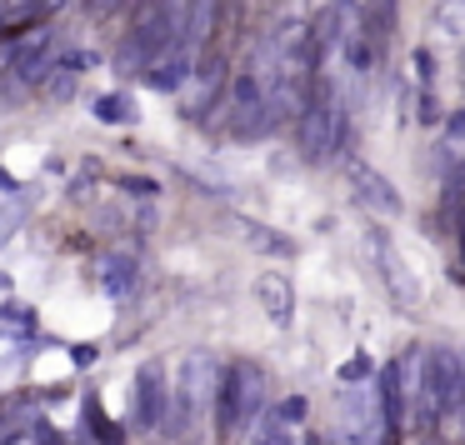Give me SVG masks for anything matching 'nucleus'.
<instances>
[{
  "label": "nucleus",
  "instance_id": "nucleus-19",
  "mask_svg": "<svg viewBox=\"0 0 465 445\" xmlns=\"http://www.w3.org/2000/svg\"><path fill=\"white\" fill-rule=\"evenodd\" d=\"M305 410H311V400H305V395H285V400L271 410V420H265V425H271V430H281V425H301Z\"/></svg>",
  "mask_w": 465,
  "mask_h": 445
},
{
  "label": "nucleus",
  "instance_id": "nucleus-10",
  "mask_svg": "<svg viewBox=\"0 0 465 445\" xmlns=\"http://www.w3.org/2000/svg\"><path fill=\"white\" fill-rule=\"evenodd\" d=\"M351 185H355V195H361L375 215H405V195L395 191L381 171H371L365 161H351Z\"/></svg>",
  "mask_w": 465,
  "mask_h": 445
},
{
  "label": "nucleus",
  "instance_id": "nucleus-23",
  "mask_svg": "<svg viewBox=\"0 0 465 445\" xmlns=\"http://www.w3.org/2000/svg\"><path fill=\"white\" fill-rule=\"evenodd\" d=\"M0 321H5V325H35V311H31V305H21V301H5V305H0Z\"/></svg>",
  "mask_w": 465,
  "mask_h": 445
},
{
  "label": "nucleus",
  "instance_id": "nucleus-26",
  "mask_svg": "<svg viewBox=\"0 0 465 445\" xmlns=\"http://www.w3.org/2000/svg\"><path fill=\"white\" fill-rule=\"evenodd\" d=\"M415 75H420V81L430 85V75H435V61H430V51H415Z\"/></svg>",
  "mask_w": 465,
  "mask_h": 445
},
{
  "label": "nucleus",
  "instance_id": "nucleus-5",
  "mask_svg": "<svg viewBox=\"0 0 465 445\" xmlns=\"http://www.w3.org/2000/svg\"><path fill=\"white\" fill-rule=\"evenodd\" d=\"M420 385L435 395L440 415H455L465 405V365L455 351H430L425 355V371H420Z\"/></svg>",
  "mask_w": 465,
  "mask_h": 445
},
{
  "label": "nucleus",
  "instance_id": "nucleus-2",
  "mask_svg": "<svg viewBox=\"0 0 465 445\" xmlns=\"http://www.w3.org/2000/svg\"><path fill=\"white\" fill-rule=\"evenodd\" d=\"M181 15H185V0H151V5L135 15L131 35L115 45V71H121V75H141L145 65L161 55V45L175 41V31H181Z\"/></svg>",
  "mask_w": 465,
  "mask_h": 445
},
{
  "label": "nucleus",
  "instance_id": "nucleus-32",
  "mask_svg": "<svg viewBox=\"0 0 465 445\" xmlns=\"http://www.w3.org/2000/svg\"><path fill=\"white\" fill-rule=\"evenodd\" d=\"M0 191H21V181H15V175H5V171H0Z\"/></svg>",
  "mask_w": 465,
  "mask_h": 445
},
{
  "label": "nucleus",
  "instance_id": "nucleus-20",
  "mask_svg": "<svg viewBox=\"0 0 465 445\" xmlns=\"http://www.w3.org/2000/svg\"><path fill=\"white\" fill-rule=\"evenodd\" d=\"M121 191H125V195H135V201H155V195H161V185H155L151 175H125Z\"/></svg>",
  "mask_w": 465,
  "mask_h": 445
},
{
  "label": "nucleus",
  "instance_id": "nucleus-27",
  "mask_svg": "<svg viewBox=\"0 0 465 445\" xmlns=\"http://www.w3.org/2000/svg\"><path fill=\"white\" fill-rule=\"evenodd\" d=\"M31 440H35V445H65L61 435L51 430V425H31Z\"/></svg>",
  "mask_w": 465,
  "mask_h": 445
},
{
  "label": "nucleus",
  "instance_id": "nucleus-24",
  "mask_svg": "<svg viewBox=\"0 0 465 445\" xmlns=\"http://www.w3.org/2000/svg\"><path fill=\"white\" fill-rule=\"evenodd\" d=\"M445 141H450V151H460V145H465V105H460V111H450V121H445Z\"/></svg>",
  "mask_w": 465,
  "mask_h": 445
},
{
  "label": "nucleus",
  "instance_id": "nucleus-28",
  "mask_svg": "<svg viewBox=\"0 0 465 445\" xmlns=\"http://www.w3.org/2000/svg\"><path fill=\"white\" fill-rule=\"evenodd\" d=\"M331 5L341 15H351V21H361V15H365V0H331Z\"/></svg>",
  "mask_w": 465,
  "mask_h": 445
},
{
  "label": "nucleus",
  "instance_id": "nucleus-15",
  "mask_svg": "<svg viewBox=\"0 0 465 445\" xmlns=\"http://www.w3.org/2000/svg\"><path fill=\"white\" fill-rule=\"evenodd\" d=\"M235 225H241V241L251 245V251H261V255H295V241H291V235L271 231V225L251 221V215H241Z\"/></svg>",
  "mask_w": 465,
  "mask_h": 445
},
{
  "label": "nucleus",
  "instance_id": "nucleus-6",
  "mask_svg": "<svg viewBox=\"0 0 465 445\" xmlns=\"http://www.w3.org/2000/svg\"><path fill=\"white\" fill-rule=\"evenodd\" d=\"M131 420H135V430L161 435V420H165V371H161V361H145L141 371H135Z\"/></svg>",
  "mask_w": 465,
  "mask_h": 445
},
{
  "label": "nucleus",
  "instance_id": "nucleus-37",
  "mask_svg": "<svg viewBox=\"0 0 465 445\" xmlns=\"http://www.w3.org/2000/svg\"><path fill=\"white\" fill-rule=\"evenodd\" d=\"M0 31H5V15H0Z\"/></svg>",
  "mask_w": 465,
  "mask_h": 445
},
{
  "label": "nucleus",
  "instance_id": "nucleus-16",
  "mask_svg": "<svg viewBox=\"0 0 465 445\" xmlns=\"http://www.w3.org/2000/svg\"><path fill=\"white\" fill-rule=\"evenodd\" d=\"M101 291L115 295V301H125V295L135 291V261H125V255H105L101 261Z\"/></svg>",
  "mask_w": 465,
  "mask_h": 445
},
{
  "label": "nucleus",
  "instance_id": "nucleus-34",
  "mask_svg": "<svg viewBox=\"0 0 465 445\" xmlns=\"http://www.w3.org/2000/svg\"><path fill=\"white\" fill-rule=\"evenodd\" d=\"M11 435V410H0V440Z\"/></svg>",
  "mask_w": 465,
  "mask_h": 445
},
{
  "label": "nucleus",
  "instance_id": "nucleus-9",
  "mask_svg": "<svg viewBox=\"0 0 465 445\" xmlns=\"http://www.w3.org/2000/svg\"><path fill=\"white\" fill-rule=\"evenodd\" d=\"M51 45H55L51 31H31V35H21V41H11V51H5L0 65L11 75H21V81H41V75L51 71Z\"/></svg>",
  "mask_w": 465,
  "mask_h": 445
},
{
  "label": "nucleus",
  "instance_id": "nucleus-8",
  "mask_svg": "<svg viewBox=\"0 0 465 445\" xmlns=\"http://www.w3.org/2000/svg\"><path fill=\"white\" fill-rule=\"evenodd\" d=\"M371 251H375L381 281H385V291L395 295V305H415V301H420V285H415V275H411V265H405V255L395 251L391 235L375 231V225H371Z\"/></svg>",
  "mask_w": 465,
  "mask_h": 445
},
{
  "label": "nucleus",
  "instance_id": "nucleus-11",
  "mask_svg": "<svg viewBox=\"0 0 465 445\" xmlns=\"http://www.w3.org/2000/svg\"><path fill=\"white\" fill-rule=\"evenodd\" d=\"M375 400H381V420H385V435H401L405 425V385H401V371L391 365H381V381H375Z\"/></svg>",
  "mask_w": 465,
  "mask_h": 445
},
{
  "label": "nucleus",
  "instance_id": "nucleus-36",
  "mask_svg": "<svg viewBox=\"0 0 465 445\" xmlns=\"http://www.w3.org/2000/svg\"><path fill=\"white\" fill-rule=\"evenodd\" d=\"M5 285H11V275H0V291H5Z\"/></svg>",
  "mask_w": 465,
  "mask_h": 445
},
{
  "label": "nucleus",
  "instance_id": "nucleus-29",
  "mask_svg": "<svg viewBox=\"0 0 465 445\" xmlns=\"http://www.w3.org/2000/svg\"><path fill=\"white\" fill-rule=\"evenodd\" d=\"M420 121H425V125H430V121H440V105H435V95H430V91L420 95Z\"/></svg>",
  "mask_w": 465,
  "mask_h": 445
},
{
  "label": "nucleus",
  "instance_id": "nucleus-31",
  "mask_svg": "<svg viewBox=\"0 0 465 445\" xmlns=\"http://www.w3.org/2000/svg\"><path fill=\"white\" fill-rule=\"evenodd\" d=\"M245 445H285V435L281 430H265V435H255V440H245Z\"/></svg>",
  "mask_w": 465,
  "mask_h": 445
},
{
  "label": "nucleus",
  "instance_id": "nucleus-25",
  "mask_svg": "<svg viewBox=\"0 0 465 445\" xmlns=\"http://www.w3.org/2000/svg\"><path fill=\"white\" fill-rule=\"evenodd\" d=\"M395 15V0H365V21L371 25H385Z\"/></svg>",
  "mask_w": 465,
  "mask_h": 445
},
{
  "label": "nucleus",
  "instance_id": "nucleus-21",
  "mask_svg": "<svg viewBox=\"0 0 465 445\" xmlns=\"http://www.w3.org/2000/svg\"><path fill=\"white\" fill-rule=\"evenodd\" d=\"M341 381H345V385H361V381H371V355H351V361L341 365Z\"/></svg>",
  "mask_w": 465,
  "mask_h": 445
},
{
  "label": "nucleus",
  "instance_id": "nucleus-30",
  "mask_svg": "<svg viewBox=\"0 0 465 445\" xmlns=\"http://www.w3.org/2000/svg\"><path fill=\"white\" fill-rule=\"evenodd\" d=\"M95 355H101L95 345H71V361L75 365H95Z\"/></svg>",
  "mask_w": 465,
  "mask_h": 445
},
{
  "label": "nucleus",
  "instance_id": "nucleus-33",
  "mask_svg": "<svg viewBox=\"0 0 465 445\" xmlns=\"http://www.w3.org/2000/svg\"><path fill=\"white\" fill-rule=\"evenodd\" d=\"M301 445H331V440H325L321 430H305V440H301Z\"/></svg>",
  "mask_w": 465,
  "mask_h": 445
},
{
  "label": "nucleus",
  "instance_id": "nucleus-18",
  "mask_svg": "<svg viewBox=\"0 0 465 445\" xmlns=\"http://www.w3.org/2000/svg\"><path fill=\"white\" fill-rule=\"evenodd\" d=\"M435 31L450 35V41H465V0H440V11H435Z\"/></svg>",
  "mask_w": 465,
  "mask_h": 445
},
{
  "label": "nucleus",
  "instance_id": "nucleus-22",
  "mask_svg": "<svg viewBox=\"0 0 465 445\" xmlns=\"http://www.w3.org/2000/svg\"><path fill=\"white\" fill-rule=\"evenodd\" d=\"M55 65H61V71H71V75H81V71H95V51H65Z\"/></svg>",
  "mask_w": 465,
  "mask_h": 445
},
{
  "label": "nucleus",
  "instance_id": "nucleus-14",
  "mask_svg": "<svg viewBox=\"0 0 465 445\" xmlns=\"http://www.w3.org/2000/svg\"><path fill=\"white\" fill-rule=\"evenodd\" d=\"M255 295H261L265 315H271L275 325H291V311H295V295H291V281H285L281 271H261V281H255Z\"/></svg>",
  "mask_w": 465,
  "mask_h": 445
},
{
  "label": "nucleus",
  "instance_id": "nucleus-13",
  "mask_svg": "<svg viewBox=\"0 0 465 445\" xmlns=\"http://www.w3.org/2000/svg\"><path fill=\"white\" fill-rule=\"evenodd\" d=\"M215 25H221V0H185V15H181L175 41H185V45H195V51H201V45L211 41Z\"/></svg>",
  "mask_w": 465,
  "mask_h": 445
},
{
  "label": "nucleus",
  "instance_id": "nucleus-1",
  "mask_svg": "<svg viewBox=\"0 0 465 445\" xmlns=\"http://www.w3.org/2000/svg\"><path fill=\"white\" fill-rule=\"evenodd\" d=\"M215 375H221V365H215L211 351H191V355H185L175 385H165V420H161V435H171V440H181V445H191L195 435H201L205 415H211Z\"/></svg>",
  "mask_w": 465,
  "mask_h": 445
},
{
  "label": "nucleus",
  "instance_id": "nucleus-3",
  "mask_svg": "<svg viewBox=\"0 0 465 445\" xmlns=\"http://www.w3.org/2000/svg\"><path fill=\"white\" fill-rule=\"evenodd\" d=\"M261 371L251 361H231L221 375H215V395H211V410H215V440H231L235 430L261 415Z\"/></svg>",
  "mask_w": 465,
  "mask_h": 445
},
{
  "label": "nucleus",
  "instance_id": "nucleus-35",
  "mask_svg": "<svg viewBox=\"0 0 465 445\" xmlns=\"http://www.w3.org/2000/svg\"><path fill=\"white\" fill-rule=\"evenodd\" d=\"M460 255H465V205H460Z\"/></svg>",
  "mask_w": 465,
  "mask_h": 445
},
{
  "label": "nucleus",
  "instance_id": "nucleus-17",
  "mask_svg": "<svg viewBox=\"0 0 465 445\" xmlns=\"http://www.w3.org/2000/svg\"><path fill=\"white\" fill-rule=\"evenodd\" d=\"M91 115L101 125H125V121H135V105H131V95L111 91V95H95L91 101Z\"/></svg>",
  "mask_w": 465,
  "mask_h": 445
},
{
  "label": "nucleus",
  "instance_id": "nucleus-4",
  "mask_svg": "<svg viewBox=\"0 0 465 445\" xmlns=\"http://www.w3.org/2000/svg\"><path fill=\"white\" fill-rule=\"evenodd\" d=\"M345 135H351V115H345L341 95L315 85V95L305 101V111L295 115V141H301V155L311 165L331 161V155L345 151Z\"/></svg>",
  "mask_w": 465,
  "mask_h": 445
},
{
  "label": "nucleus",
  "instance_id": "nucleus-12",
  "mask_svg": "<svg viewBox=\"0 0 465 445\" xmlns=\"http://www.w3.org/2000/svg\"><path fill=\"white\" fill-rule=\"evenodd\" d=\"M191 81H195V95L185 101V111H191V115H201L205 105H211L215 95L225 91V61H221V55H195ZM191 81H185V85H191Z\"/></svg>",
  "mask_w": 465,
  "mask_h": 445
},
{
  "label": "nucleus",
  "instance_id": "nucleus-7",
  "mask_svg": "<svg viewBox=\"0 0 465 445\" xmlns=\"http://www.w3.org/2000/svg\"><path fill=\"white\" fill-rule=\"evenodd\" d=\"M195 45H185V41H165L161 45V55H155L151 65H145V85L151 91H161V95H175V91H185V81H191V71H195Z\"/></svg>",
  "mask_w": 465,
  "mask_h": 445
}]
</instances>
